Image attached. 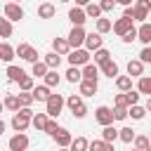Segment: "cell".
I'll use <instances>...</instances> for the list:
<instances>
[{"mask_svg":"<svg viewBox=\"0 0 151 151\" xmlns=\"http://www.w3.org/2000/svg\"><path fill=\"white\" fill-rule=\"evenodd\" d=\"M33 109H19L14 116H12V120H9V125H12V130L14 132H26L28 127H31V120H33Z\"/></svg>","mask_w":151,"mask_h":151,"instance_id":"6da1fadb","label":"cell"},{"mask_svg":"<svg viewBox=\"0 0 151 151\" xmlns=\"http://www.w3.org/2000/svg\"><path fill=\"white\" fill-rule=\"evenodd\" d=\"M64 106H66V99H64L61 94H52V97L45 101V113H47L50 118H59V113H61Z\"/></svg>","mask_w":151,"mask_h":151,"instance_id":"7a4b0ae2","label":"cell"},{"mask_svg":"<svg viewBox=\"0 0 151 151\" xmlns=\"http://www.w3.org/2000/svg\"><path fill=\"white\" fill-rule=\"evenodd\" d=\"M66 57H68V64H71V66H78V68H80V66L90 64V57H92V52H87L85 47H78V50H71Z\"/></svg>","mask_w":151,"mask_h":151,"instance_id":"3957f363","label":"cell"},{"mask_svg":"<svg viewBox=\"0 0 151 151\" xmlns=\"http://www.w3.org/2000/svg\"><path fill=\"white\" fill-rule=\"evenodd\" d=\"M85 38H87V31H85L83 26H73L66 40H68L71 50H78V47H85Z\"/></svg>","mask_w":151,"mask_h":151,"instance_id":"277c9868","label":"cell"},{"mask_svg":"<svg viewBox=\"0 0 151 151\" xmlns=\"http://www.w3.org/2000/svg\"><path fill=\"white\" fill-rule=\"evenodd\" d=\"M17 57H21V59L28 61V64L40 61V59H38V50H35L33 45H28V42H19V45H17Z\"/></svg>","mask_w":151,"mask_h":151,"instance_id":"5b68a950","label":"cell"},{"mask_svg":"<svg viewBox=\"0 0 151 151\" xmlns=\"http://www.w3.org/2000/svg\"><path fill=\"white\" fill-rule=\"evenodd\" d=\"M7 146H9V151H26V149L31 146V139H28L26 132H17V134L9 137Z\"/></svg>","mask_w":151,"mask_h":151,"instance_id":"8992f818","label":"cell"},{"mask_svg":"<svg viewBox=\"0 0 151 151\" xmlns=\"http://www.w3.org/2000/svg\"><path fill=\"white\" fill-rule=\"evenodd\" d=\"M94 120L101 125V127H106V125H113V109L111 106H97V111H94Z\"/></svg>","mask_w":151,"mask_h":151,"instance_id":"52a82bcc","label":"cell"},{"mask_svg":"<svg viewBox=\"0 0 151 151\" xmlns=\"http://www.w3.org/2000/svg\"><path fill=\"white\" fill-rule=\"evenodd\" d=\"M5 17L14 24V21H21L24 19V7L19 5V2H7L5 5Z\"/></svg>","mask_w":151,"mask_h":151,"instance_id":"ba28073f","label":"cell"},{"mask_svg":"<svg viewBox=\"0 0 151 151\" xmlns=\"http://www.w3.org/2000/svg\"><path fill=\"white\" fill-rule=\"evenodd\" d=\"M132 28H134V21H132V19H127V17H120V19H116V21H113V33H116V35H120V38H123L127 31H132Z\"/></svg>","mask_w":151,"mask_h":151,"instance_id":"9c48e42d","label":"cell"},{"mask_svg":"<svg viewBox=\"0 0 151 151\" xmlns=\"http://www.w3.org/2000/svg\"><path fill=\"white\" fill-rule=\"evenodd\" d=\"M99 90V83L97 80H80L78 83V94L80 97H94Z\"/></svg>","mask_w":151,"mask_h":151,"instance_id":"30bf717a","label":"cell"},{"mask_svg":"<svg viewBox=\"0 0 151 151\" xmlns=\"http://www.w3.org/2000/svg\"><path fill=\"white\" fill-rule=\"evenodd\" d=\"M101 45H104V38H101V33H87V38H85V50L87 52H97V50H101Z\"/></svg>","mask_w":151,"mask_h":151,"instance_id":"8fae6325","label":"cell"},{"mask_svg":"<svg viewBox=\"0 0 151 151\" xmlns=\"http://www.w3.org/2000/svg\"><path fill=\"white\" fill-rule=\"evenodd\" d=\"M68 21L73 26H83L87 21V14H85V7H71L68 9Z\"/></svg>","mask_w":151,"mask_h":151,"instance_id":"7c38bea8","label":"cell"},{"mask_svg":"<svg viewBox=\"0 0 151 151\" xmlns=\"http://www.w3.org/2000/svg\"><path fill=\"white\" fill-rule=\"evenodd\" d=\"M52 139L57 142V146H59V149H68V146H71V142H73V134H71L66 127H61V130H59Z\"/></svg>","mask_w":151,"mask_h":151,"instance_id":"4fadbf2b","label":"cell"},{"mask_svg":"<svg viewBox=\"0 0 151 151\" xmlns=\"http://www.w3.org/2000/svg\"><path fill=\"white\" fill-rule=\"evenodd\" d=\"M17 57V47H12L9 42H0V59L9 66L12 64V59Z\"/></svg>","mask_w":151,"mask_h":151,"instance_id":"5bb4252c","label":"cell"},{"mask_svg":"<svg viewBox=\"0 0 151 151\" xmlns=\"http://www.w3.org/2000/svg\"><path fill=\"white\" fill-rule=\"evenodd\" d=\"M57 14V7L52 2H40L38 5V19H54Z\"/></svg>","mask_w":151,"mask_h":151,"instance_id":"9a60e30c","label":"cell"},{"mask_svg":"<svg viewBox=\"0 0 151 151\" xmlns=\"http://www.w3.org/2000/svg\"><path fill=\"white\" fill-rule=\"evenodd\" d=\"M52 52H57V54L66 57V54L71 52V45H68V40H66V38H54V40H52Z\"/></svg>","mask_w":151,"mask_h":151,"instance_id":"2e32d148","label":"cell"},{"mask_svg":"<svg viewBox=\"0 0 151 151\" xmlns=\"http://www.w3.org/2000/svg\"><path fill=\"white\" fill-rule=\"evenodd\" d=\"M127 76L130 78H142L144 76V64L139 59H130L127 61Z\"/></svg>","mask_w":151,"mask_h":151,"instance_id":"e0dca14e","label":"cell"},{"mask_svg":"<svg viewBox=\"0 0 151 151\" xmlns=\"http://www.w3.org/2000/svg\"><path fill=\"white\" fill-rule=\"evenodd\" d=\"M5 73H7V78H9L12 83H21V80L26 78V71H24L21 66H14V64H9Z\"/></svg>","mask_w":151,"mask_h":151,"instance_id":"ac0fdd59","label":"cell"},{"mask_svg":"<svg viewBox=\"0 0 151 151\" xmlns=\"http://www.w3.org/2000/svg\"><path fill=\"white\" fill-rule=\"evenodd\" d=\"M80 71H83V80H97V83H99V66H97V64L90 61V64H85Z\"/></svg>","mask_w":151,"mask_h":151,"instance_id":"d6986e66","label":"cell"},{"mask_svg":"<svg viewBox=\"0 0 151 151\" xmlns=\"http://www.w3.org/2000/svg\"><path fill=\"white\" fill-rule=\"evenodd\" d=\"M137 40L144 42V47L151 45V24H149V21H144V24L137 28Z\"/></svg>","mask_w":151,"mask_h":151,"instance_id":"ffe728a7","label":"cell"},{"mask_svg":"<svg viewBox=\"0 0 151 151\" xmlns=\"http://www.w3.org/2000/svg\"><path fill=\"white\" fill-rule=\"evenodd\" d=\"M31 94H33V99H35V101H47V99L52 97V90H50L47 85H35Z\"/></svg>","mask_w":151,"mask_h":151,"instance_id":"44dd1931","label":"cell"},{"mask_svg":"<svg viewBox=\"0 0 151 151\" xmlns=\"http://www.w3.org/2000/svg\"><path fill=\"white\" fill-rule=\"evenodd\" d=\"M99 71L106 76V78H118V64L113 61V59H109V61H104L101 66H99Z\"/></svg>","mask_w":151,"mask_h":151,"instance_id":"7402d4cb","label":"cell"},{"mask_svg":"<svg viewBox=\"0 0 151 151\" xmlns=\"http://www.w3.org/2000/svg\"><path fill=\"white\" fill-rule=\"evenodd\" d=\"M42 61L47 64V68H50V71H57V68H59V64H61V54H57V52H47V54L42 57Z\"/></svg>","mask_w":151,"mask_h":151,"instance_id":"603a6c76","label":"cell"},{"mask_svg":"<svg viewBox=\"0 0 151 151\" xmlns=\"http://www.w3.org/2000/svg\"><path fill=\"white\" fill-rule=\"evenodd\" d=\"M2 104H5V109H7V111H12V113H17V111L21 109V101H19V94H7V97L2 99Z\"/></svg>","mask_w":151,"mask_h":151,"instance_id":"cb8c5ba5","label":"cell"},{"mask_svg":"<svg viewBox=\"0 0 151 151\" xmlns=\"http://www.w3.org/2000/svg\"><path fill=\"white\" fill-rule=\"evenodd\" d=\"M47 123H50V116H47V113H35V116H33V120H31V125H33L38 132H45Z\"/></svg>","mask_w":151,"mask_h":151,"instance_id":"d4e9b609","label":"cell"},{"mask_svg":"<svg viewBox=\"0 0 151 151\" xmlns=\"http://www.w3.org/2000/svg\"><path fill=\"white\" fill-rule=\"evenodd\" d=\"M47 71H50V68H47V64H45L42 59L35 61V64H31V76H33V78H45Z\"/></svg>","mask_w":151,"mask_h":151,"instance_id":"484cf974","label":"cell"},{"mask_svg":"<svg viewBox=\"0 0 151 151\" xmlns=\"http://www.w3.org/2000/svg\"><path fill=\"white\" fill-rule=\"evenodd\" d=\"M12 33H14L12 21L7 17H0V38H12Z\"/></svg>","mask_w":151,"mask_h":151,"instance_id":"4316f807","label":"cell"},{"mask_svg":"<svg viewBox=\"0 0 151 151\" xmlns=\"http://www.w3.org/2000/svg\"><path fill=\"white\" fill-rule=\"evenodd\" d=\"M137 92L151 97V76H142V78H139V83H137Z\"/></svg>","mask_w":151,"mask_h":151,"instance_id":"83f0119b","label":"cell"},{"mask_svg":"<svg viewBox=\"0 0 151 151\" xmlns=\"http://www.w3.org/2000/svg\"><path fill=\"white\" fill-rule=\"evenodd\" d=\"M134 137H137V132H134L132 127H120V130H118V139L125 142V144H132Z\"/></svg>","mask_w":151,"mask_h":151,"instance_id":"f1b7e54d","label":"cell"},{"mask_svg":"<svg viewBox=\"0 0 151 151\" xmlns=\"http://www.w3.org/2000/svg\"><path fill=\"white\" fill-rule=\"evenodd\" d=\"M149 146H151V139L146 134H137L134 142H132V149H137V151H146Z\"/></svg>","mask_w":151,"mask_h":151,"instance_id":"f546056e","label":"cell"},{"mask_svg":"<svg viewBox=\"0 0 151 151\" xmlns=\"http://www.w3.org/2000/svg\"><path fill=\"white\" fill-rule=\"evenodd\" d=\"M68 149L71 151H90V142L85 137H73V142H71Z\"/></svg>","mask_w":151,"mask_h":151,"instance_id":"4dcf8cb0","label":"cell"},{"mask_svg":"<svg viewBox=\"0 0 151 151\" xmlns=\"http://www.w3.org/2000/svg\"><path fill=\"white\" fill-rule=\"evenodd\" d=\"M85 14H87V19H101V7H99V2H90L87 7H85Z\"/></svg>","mask_w":151,"mask_h":151,"instance_id":"1f68e13d","label":"cell"},{"mask_svg":"<svg viewBox=\"0 0 151 151\" xmlns=\"http://www.w3.org/2000/svg\"><path fill=\"white\" fill-rule=\"evenodd\" d=\"M66 80L73 83V85L80 83V80H83V71H80L78 66H68V71H66Z\"/></svg>","mask_w":151,"mask_h":151,"instance_id":"d6a6232c","label":"cell"},{"mask_svg":"<svg viewBox=\"0 0 151 151\" xmlns=\"http://www.w3.org/2000/svg\"><path fill=\"white\" fill-rule=\"evenodd\" d=\"M42 80H45V83H42V85H47V87H50V90H52V87H57V85H59V83H61V76H59V73H57V71H47V76H45V78H42Z\"/></svg>","mask_w":151,"mask_h":151,"instance_id":"836d02e7","label":"cell"},{"mask_svg":"<svg viewBox=\"0 0 151 151\" xmlns=\"http://www.w3.org/2000/svg\"><path fill=\"white\" fill-rule=\"evenodd\" d=\"M116 87H118L120 92H130V90H132V78H130V76H118V78H116Z\"/></svg>","mask_w":151,"mask_h":151,"instance_id":"e575fe53","label":"cell"},{"mask_svg":"<svg viewBox=\"0 0 151 151\" xmlns=\"http://www.w3.org/2000/svg\"><path fill=\"white\" fill-rule=\"evenodd\" d=\"M101 139H104V142H109V144H113V142L118 139V130H116L113 125H106V127L101 130Z\"/></svg>","mask_w":151,"mask_h":151,"instance_id":"d590c367","label":"cell"},{"mask_svg":"<svg viewBox=\"0 0 151 151\" xmlns=\"http://www.w3.org/2000/svg\"><path fill=\"white\" fill-rule=\"evenodd\" d=\"M90 151H116V149H113V144H109L104 139H94V142H90Z\"/></svg>","mask_w":151,"mask_h":151,"instance_id":"8d00e7d4","label":"cell"},{"mask_svg":"<svg viewBox=\"0 0 151 151\" xmlns=\"http://www.w3.org/2000/svg\"><path fill=\"white\" fill-rule=\"evenodd\" d=\"M109 31H113V21L111 19H106V17H101V19H97V33H109Z\"/></svg>","mask_w":151,"mask_h":151,"instance_id":"74e56055","label":"cell"},{"mask_svg":"<svg viewBox=\"0 0 151 151\" xmlns=\"http://www.w3.org/2000/svg\"><path fill=\"white\" fill-rule=\"evenodd\" d=\"M127 116H132V120H144L146 109H144V106H139V104H134V106H130V109H127Z\"/></svg>","mask_w":151,"mask_h":151,"instance_id":"f35d334b","label":"cell"},{"mask_svg":"<svg viewBox=\"0 0 151 151\" xmlns=\"http://www.w3.org/2000/svg\"><path fill=\"white\" fill-rule=\"evenodd\" d=\"M109 59H111V52H109V50H104V47H101V50H97V52H94V64H97V66H101V64H104V61H109Z\"/></svg>","mask_w":151,"mask_h":151,"instance_id":"ab89813d","label":"cell"},{"mask_svg":"<svg viewBox=\"0 0 151 151\" xmlns=\"http://www.w3.org/2000/svg\"><path fill=\"white\" fill-rule=\"evenodd\" d=\"M33 87H35V78H33V76H26V78L19 83V90H21V92H33Z\"/></svg>","mask_w":151,"mask_h":151,"instance_id":"60d3db41","label":"cell"},{"mask_svg":"<svg viewBox=\"0 0 151 151\" xmlns=\"http://www.w3.org/2000/svg\"><path fill=\"white\" fill-rule=\"evenodd\" d=\"M19 101H21V109H31L35 99H33L31 92H19Z\"/></svg>","mask_w":151,"mask_h":151,"instance_id":"b9f144b4","label":"cell"},{"mask_svg":"<svg viewBox=\"0 0 151 151\" xmlns=\"http://www.w3.org/2000/svg\"><path fill=\"white\" fill-rule=\"evenodd\" d=\"M80 104H83V97H80V94H68V97H66V106H68L71 111H76Z\"/></svg>","mask_w":151,"mask_h":151,"instance_id":"7bdbcfd3","label":"cell"},{"mask_svg":"<svg viewBox=\"0 0 151 151\" xmlns=\"http://www.w3.org/2000/svg\"><path fill=\"white\" fill-rule=\"evenodd\" d=\"M113 109H130V104H127V97H125V92H123V94H116V97H113Z\"/></svg>","mask_w":151,"mask_h":151,"instance_id":"ee69618b","label":"cell"},{"mask_svg":"<svg viewBox=\"0 0 151 151\" xmlns=\"http://www.w3.org/2000/svg\"><path fill=\"white\" fill-rule=\"evenodd\" d=\"M61 127H59V123H57V118H50V123H47V127H45V132L50 134V137H54L57 132H59Z\"/></svg>","mask_w":151,"mask_h":151,"instance_id":"f6af8a7d","label":"cell"},{"mask_svg":"<svg viewBox=\"0 0 151 151\" xmlns=\"http://www.w3.org/2000/svg\"><path fill=\"white\" fill-rule=\"evenodd\" d=\"M139 61H142V64H151V45L142 47V52H139Z\"/></svg>","mask_w":151,"mask_h":151,"instance_id":"bcb514c9","label":"cell"},{"mask_svg":"<svg viewBox=\"0 0 151 151\" xmlns=\"http://www.w3.org/2000/svg\"><path fill=\"white\" fill-rule=\"evenodd\" d=\"M125 97H127V104H130V106L139 104V92H137V90H130V92H125Z\"/></svg>","mask_w":151,"mask_h":151,"instance_id":"7dc6e473","label":"cell"},{"mask_svg":"<svg viewBox=\"0 0 151 151\" xmlns=\"http://www.w3.org/2000/svg\"><path fill=\"white\" fill-rule=\"evenodd\" d=\"M71 113H73V118H85V116H87V106H85V101H83L76 111H71Z\"/></svg>","mask_w":151,"mask_h":151,"instance_id":"c3c4849f","label":"cell"},{"mask_svg":"<svg viewBox=\"0 0 151 151\" xmlns=\"http://www.w3.org/2000/svg\"><path fill=\"white\" fill-rule=\"evenodd\" d=\"M99 7H101V12H111L116 7V0H99Z\"/></svg>","mask_w":151,"mask_h":151,"instance_id":"681fc988","label":"cell"},{"mask_svg":"<svg viewBox=\"0 0 151 151\" xmlns=\"http://www.w3.org/2000/svg\"><path fill=\"white\" fill-rule=\"evenodd\" d=\"M120 40H123V42H134V40H137V28H132V31H127V33H125V35H123Z\"/></svg>","mask_w":151,"mask_h":151,"instance_id":"f907efd6","label":"cell"},{"mask_svg":"<svg viewBox=\"0 0 151 151\" xmlns=\"http://www.w3.org/2000/svg\"><path fill=\"white\" fill-rule=\"evenodd\" d=\"M134 7H139L144 12H151V0H134Z\"/></svg>","mask_w":151,"mask_h":151,"instance_id":"816d5d0a","label":"cell"},{"mask_svg":"<svg viewBox=\"0 0 151 151\" xmlns=\"http://www.w3.org/2000/svg\"><path fill=\"white\" fill-rule=\"evenodd\" d=\"M113 118L116 120H125L127 118V109H113Z\"/></svg>","mask_w":151,"mask_h":151,"instance_id":"f5cc1de1","label":"cell"},{"mask_svg":"<svg viewBox=\"0 0 151 151\" xmlns=\"http://www.w3.org/2000/svg\"><path fill=\"white\" fill-rule=\"evenodd\" d=\"M92 0H76V7H87Z\"/></svg>","mask_w":151,"mask_h":151,"instance_id":"db71d44e","label":"cell"},{"mask_svg":"<svg viewBox=\"0 0 151 151\" xmlns=\"http://www.w3.org/2000/svg\"><path fill=\"white\" fill-rule=\"evenodd\" d=\"M116 5H123V7H130L132 0H116Z\"/></svg>","mask_w":151,"mask_h":151,"instance_id":"11a10c76","label":"cell"},{"mask_svg":"<svg viewBox=\"0 0 151 151\" xmlns=\"http://www.w3.org/2000/svg\"><path fill=\"white\" fill-rule=\"evenodd\" d=\"M144 109H146V113H151V97L146 99V104H144Z\"/></svg>","mask_w":151,"mask_h":151,"instance_id":"9f6ffc18","label":"cell"},{"mask_svg":"<svg viewBox=\"0 0 151 151\" xmlns=\"http://www.w3.org/2000/svg\"><path fill=\"white\" fill-rule=\"evenodd\" d=\"M5 127H7V125H5V120H2V118H0V134H2V132H5Z\"/></svg>","mask_w":151,"mask_h":151,"instance_id":"6f0895ef","label":"cell"},{"mask_svg":"<svg viewBox=\"0 0 151 151\" xmlns=\"http://www.w3.org/2000/svg\"><path fill=\"white\" fill-rule=\"evenodd\" d=\"M2 109H5V104H2V101H0V113H2Z\"/></svg>","mask_w":151,"mask_h":151,"instance_id":"680465c9","label":"cell"},{"mask_svg":"<svg viewBox=\"0 0 151 151\" xmlns=\"http://www.w3.org/2000/svg\"><path fill=\"white\" fill-rule=\"evenodd\" d=\"M59 2H71V0H59Z\"/></svg>","mask_w":151,"mask_h":151,"instance_id":"91938a15","label":"cell"},{"mask_svg":"<svg viewBox=\"0 0 151 151\" xmlns=\"http://www.w3.org/2000/svg\"><path fill=\"white\" fill-rule=\"evenodd\" d=\"M59 151H71V149H59Z\"/></svg>","mask_w":151,"mask_h":151,"instance_id":"94428289","label":"cell"},{"mask_svg":"<svg viewBox=\"0 0 151 151\" xmlns=\"http://www.w3.org/2000/svg\"><path fill=\"white\" fill-rule=\"evenodd\" d=\"M149 139H151V130H149Z\"/></svg>","mask_w":151,"mask_h":151,"instance_id":"6125c7cd","label":"cell"},{"mask_svg":"<svg viewBox=\"0 0 151 151\" xmlns=\"http://www.w3.org/2000/svg\"><path fill=\"white\" fill-rule=\"evenodd\" d=\"M130 151H137V149H130Z\"/></svg>","mask_w":151,"mask_h":151,"instance_id":"be15d7a7","label":"cell"},{"mask_svg":"<svg viewBox=\"0 0 151 151\" xmlns=\"http://www.w3.org/2000/svg\"><path fill=\"white\" fill-rule=\"evenodd\" d=\"M14 2H21V0H14Z\"/></svg>","mask_w":151,"mask_h":151,"instance_id":"e7e4bbea","label":"cell"},{"mask_svg":"<svg viewBox=\"0 0 151 151\" xmlns=\"http://www.w3.org/2000/svg\"><path fill=\"white\" fill-rule=\"evenodd\" d=\"M146 151H151V146H149V149H146Z\"/></svg>","mask_w":151,"mask_h":151,"instance_id":"03108f58","label":"cell"}]
</instances>
